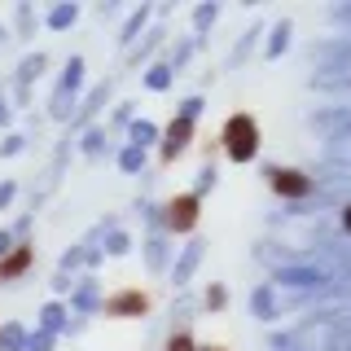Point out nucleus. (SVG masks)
<instances>
[{
  "label": "nucleus",
  "instance_id": "nucleus-1",
  "mask_svg": "<svg viewBox=\"0 0 351 351\" xmlns=\"http://www.w3.org/2000/svg\"><path fill=\"white\" fill-rule=\"evenodd\" d=\"M224 141H228V154H233V158H250V154H255L259 132H255V123H250V119H241V114H237L233 123H228Z\"/></svg>",
  "mask_w": 351,
  "mask_h": 351
},
{
  "label": "nucleus",
  "instance_id": "nucleus-2",
  "mask_svg": "<svg viewBox=\"0 0 351 351\" xmlns=\"http://www.w3.org/2000/svg\"><path fill=\"white\" fill-rule=\"evenodd\" d=\"M80 75H84V62L71 58V66H66V80H62V88H58V97H53V114H58V119L71 114L75 93H80Z\"/></svg>",
  "mask_w": 351,
  "mask_h": 351
},
{
  "label": "nucleus",
  "instance_id": "nucleus-3",
  "mask_svg": "<svg viewBox=\"0 0 351 351\" xmlns=\"http://www.w3.org/2000/svg\"><path fill=\"white\" fill-rule=\"evenodd\" d=\"M312 58L321 66H329L334 75H347L351 71V40H329L321 49H312Z\"/></svg>",
  "mask_w": 351,
  "mask_h": 351
},
{
  "label": "nucleus",
  "instance_id": "nucleus-4",
  "mask_svg": "<svg viewBox=\"0 0 351 351\" xmlns=\"http://www.w3.org/2000/svg\"><path fill=\"white\" fill-rule=\"evenodd\" d=\"M312 128H321V132H329V136L347 141L351 136V106H329V110H321V114H312Z\"/></svg>",
  "mask_w": 351,
  "mask_h": 351
},
{
  "label": "nucleus",
  "instance_id": "nucleus-5",
  "mask_svg": "<svg viewBox=\"0 0 351 351\" xmlns=\"http://www.w3.org/2000/svg\"><path fill=\"white\" fill-rule=\"evenodd\" d=\"M272 184H277L281 193H294V197H303V193H312V180L299 171H272Z\"/></svg>",
  "mask_w": 351,
  "mask_h": 351
},
{
  "label": "nucleus",
  "instance_id": "nucleus-6",
  "mask_svg": "<svg viewBox=\"0 0 351 351\" xmlns=\"http://www.w3.org/2000/svg\"><path fill=\"white\" fill-rule=\"evenodd\" d=\"M197 259H202V241H189V246H184V255H180V263H176V285H184V281L193 277Z\"/></svg>",
  "mask_w": 351,
  "mask_h": 351
},
{
  "label": "nucleus",
  "instance_id": "nucleus-7",
  "mask_svg": "<svg viewBox=\"0 0 351 351\" xmlns=\"http://www.w3.org/2000/svg\"><path fill=\"white\" fill-rule=\"evenodd\" d=\"M250 307H255L263 321H272V312H277V303H272V285H259L255 299H250Z\"/></svg>",
  "mask_w": 351,
  "mask_h": 351
},
{
  "label": "nucleus",
  "instance_id": "nucleus-8",
  "mask_svg": "<svg viewBox=\"0 0 351 351\" xmlns=\"http://www.w3.org/2000/svg\"><path fill=\"white\" fill-rule=\"evenodd\" d=\"M171 224L176 228H189L193 224V197H189V202H180V206H171Z\"/></svg>",
  "mask_w": 351,
  "mask_h": 351
},
{
  "label": "nucleus",
  "instance_id": "nucleus-9",
  "mask_svg": "<svg viewBox=\"0 0 351 351\" xmlns=\"http://www.w3.org/2000/svg\"><path fill=\"white\" fill-rule=\"evenodd\" d=\"M44 71V58H40V53H36V58H27V62H22V71H18V80L22 84H31V80H36V75Z\"/></svg>",
  "mask_w": 351,
  "mask_h": 351
},
{
  "label": "nucleus",
  "instance_id": "nucleus-10",
  "mask_svg": "<svg viewBox=\"0 0 351 351\" xmlns=\"http://www.w3.org/2000/svg\"><path fill=\"white\" fill-rule=\"evenodd\" d=\"M71 22H75V5H62V9H53V14H49V27H71Z\"/></svg>",
  "mask_w": 351,
  "mask_h": 351
},
{
  "label": "nucleus",
  "instance_id": "nucleus-11",
  "mask_svg": "<svg viewBox=\"0 0 351 351\" xmlns=\"http://www.w3.org/2000/svg\"><path fill=\"white\" fill-rule=\"evenodd\" d=\"M145 84H149V88H167V84H171V71H167V66H154V71L145 75Z\"/></svg>",
  "mask_w": 351,
  "mask_h": 351
},
{
  "label": "nucleus",
  "instance_id": "nucleus-12",
  "mask_svg": "<svg viewBox=\"0 0 351 351\" xmlns=\"http://www.w3.org/2000/svg\"><path fill=\"white\" fill-rule=\"evenodd\" d=\"M154 136H158V132H154V123H132V141H136V145H149Z\"/></svg>",
  "mask_w": 351,
  "mask_h": 351
},
{
  "label": "nucleus",
  "instance_id": "nucleus-13",
  "mask_svg": "<svg viewBox=\"0 0 351 351\" xmlns=\"http://www.w3.org/2000/svg\"><path fill=\"white\" fill-rule=\"evenodd\" d=\"M119 162H123V171H141V162H145V154H141L136 145H132V149H123V158H119Z\"/></svg>",
  "mask_w": 351,
  "mask_h": 351
},
{
  "label": "nucleus",
  "instance_id": "nucleus-14",
  "mask_svg": "<svg viewBox=\"0 0 351 351\" xmlns=\"http://www.w3.org/2000/svg\"><path fill=\"white\" fill-rule=\"evenodd\" d=\"M285 36H290V22H281V27L272 31V44H268V53H272V58H277V53L285 49Z\"/></svg>",
  "mask_w": 351,
  "mask_h": 351
},
{
  "label": "nucleus",
  "instance_id": "nucleus-15",
  "mask_svg": "<svg viewBox=\"0 0 351 351\" xmlns=\"http://www.w3.org/2000/svg\"><path fill=\"white\" fill-rule=\"evenodd\" d=\"M215 14H219L215 5H202V9H197V14H193V22H197V31H206V27H211V22H215Z\"/></svg>",
  "mask_w": 351,
  "mask_h": 351
},
{
  "label": "nucleus",
  "instance_id": "nucleus-16",
  "mask_svg": "<svg viewBox=\"0 0 351 351\" xmlns=\"http://www.w3.org/2000/svg\"><path fill=\"white\" fill-rule=\"evenodd\" d=\"M62 325V307H44V329H58Z\"/></svg>",
  "mask_w": 351,
  "mask_h": 351
},
{
  "label": "nucleus",
  "instance_id": "nucleus-17",
  "mask_svg": "<svg viewBox=\"0 0 351 351\" xmlns=\"http://www.w3.org/2000/svg\"><path fill=\"white\" fill-rule=\"evenodd\" d=\"M334 158L338 162H351V141H338V145H334Z\"/></svg>",
  "mask_w": 351,
  "mask_h": 351
},
{
  "label": "nucleus",
  "instance_id": "nucleus-18",
  "mask_svg": "<svg viewBox=\"0 0 351 351\" xmlns=\"http://www.w3.org/2000/svg\"><path fill=\"white\" fill-rule=\"evenodd\" d=\"M211 184H215V171H211V167H206L202 176H197V193H206V189H211Z\"/></svg>",
  "mask_w": 351,
  "mask_h": 351
},
{
  "label": "nucleus",
  "instance_id": "nucleus-19",
  "mask_svg": "<svg viewBox=\"0 0 351 351\" xmlns=\"http://www.w3.org/2000/svg\"><path fill=\"white\" fill-rule=\"evenodd\" d=\"M110 250H114V255H123V250H128V237L114 233V237H110Z\"/></svg>",
  "mask_w": 351,
  "mask_h": 351
},
{
  "label": "nucleus",
  "instance_id": "nucleus-20",
  "mask_svg": "<svg viewBox=\"0 0 351 351\" xmlns=\"http://www.w3.org/2000/svg\"><path fill=\"white\" fill-rule=\"evenodd\" d=\"M149 263H154V268L162 263V241H149Z\"/></svg>",
  "mask_w": 351,
  "mask_h": 351
},
{
  "label": "nucleus",
  "instance_id": "nucleus-21",
  "mask_svg": "<svg viewBox=\"0 0 351 351\" xmlns=\"http://www.w3.org/2000/svg\"><path fill=\"white\" fill-rule=\"evenodd\" d=\"M141 22H145V14H136V18H132V22H128V31H123V40H132V36H136V31H141Z\"/></svg>",
  "mask_w": 351,
  "mask_h": 351
},
{
  "label": "nucleus",
  "instance_id": "nucleus-22",
  "mask_svg": "<svg viewBox=\"0 0 351 351\" xmlns=\"http://www.w3.org/2000/svg\"><path fill=\"white\" fill-rule=\"evenodd\" d=\"M334 18H338V22H347V27H351V5H338V9H334Z\"/></svg>",
  "mask_w": 351,
  "mask_h": 351
},
{
  "label": "nucleus",
  "instance_id": "nucleus-23",
  "mask_svg": "<svg viewBox=\"0 0 351 351\" xmlns=\"http://www.w3.org/2000/svg\"><path fill=\"white\" fill-rule=\"evenodd\" d=\"M343 228H347V233H351V206H347V211H343Z\"/></svg>",
  "mask_w": 351,
  "mask_h": 351
},
{
  "label": "nucleus",
  "instance_id": "nucleus-24",
  "mask_svg": "<svg viewBox=\"0 0 351 351\" xmlns=\"http://www.w3.org/2000/svg\"><path fill=\"white\" fill-rule=\"evenodd\" d=\"M5 250H9V233H0V255H5Z\"/></svg>",
  "mask_w": 351,
  "mask_h": 351
}]
</instances>
